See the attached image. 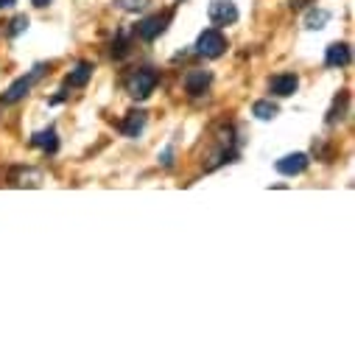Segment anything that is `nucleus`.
I'll list each match as a JSON object with an SVG mask.
<instances>
[{
  "label": "nucleus",
  "instance_id": "f257e3e1",
  "mask_svg": "<svg viewBox=\"0 0 355 355\" xmlns=\"http://www.w3.org/2000/svg\"><path fill=\"white\" fill-rule=\"evenodd\" d=\"M157 81H159L157 70H151V67H140V70H135V73L126 76V93H129L132 98H137V101H146V98L154 93Z\"/></svg>",
  "mask_w": 355,
  "mask_h": 355
},
{
  "label": "nucleus",
  "instance_id": "f03ea898",
  "mask_svg": "<svg viewBox=\"0 0 355 355\" xmlns=\"http://www.w3.org/2000/svg\"><path fill=\"white\" fill-rule=\"evenodd\" d=\"M224 51H227V37H224L218 28H207V31L199 34V40H196V53H199V56L218 59Z\"/></svg>",
  "mask_w": 355,
  "mask_h": 355
},
{
  "label": "nucleus",
  "instance_id": "7ed1b4c3",
  "mask_svg": "<svg viewBox=\"0 0 355 355\" xmlns=\"http://www.w3.org/2000/svg\"><path fill=\"white\" fill-rule=\"evenodd\" d=\"M171 17H173V12H162V15H151V17H146V20H140L137 26H135V34L143 40V42H154L165 28H168V23H171Z\"/></svg>",
  "mask_w": 355,
  "mask_h": 355
},
{
  "label": "nucleus",
  "instance_id": "20e7f679",
  "mask_svg": "<svg viewBox=\"0 0 355 355\" xmlns=\"http://www.w3.org/2000/svg\"><path fill=\"white\" fill-rule=\"evenodd\" d=\"M42 70H45V64H37L34 67V73H28V76H23V78H17L9 90H6V96H3V101L6 104H17V101H23L28 93H31V87H34V81L42 76Z\"/></svg>",
  "mask_w": 355,
  "mask_h": 355
},
{
  "label": "nucleus",
  "instance_id": "39448f33",
  "mask_svg": "<svg viewBox=\"0 0 355 355\" xmlns=\"http://www.w3.org/2000/svg\"><path fill=\"white\" fill-rule=\"evenodd\" d=\"M207 17L213 26H232L238 20V6L232 3V0H213L210 9H207Z\"/></svg>",
  "mask_w": 355,
  "mask_h": 355
},
{
  "label": "nucleus",
  "instance_id": "423d86ee",
  "mask_svg": "<svg viewBox=\"0 0 355 355\" xmlns=\"http://www.w3.org/2000/svg\"><path fill=\"white\" fill-rule=\"evenodd\" d=\"M300 90V78L297 73H277L269 78V93L272 96H280V98H288Z\"/></svg>",
  "mask_w": 355,
  "mask_h": 355
},
{
  "label": "nucleus",
  "instance_id": "0eeeda50",
  "mask_svg": "<svg viewBox=\"0 0 355 355\" xmlns=\"http://www.w3.org/2000/svg\"><path fill=\"white\" fill-rule=\"evenodd\" d=\"M308 165H311V159H308V154H305V151L286 154L283 159H277V162H275V168H277L283 176H297V173H302Z\"/></svg>",
  "mask_w": 355,
  "mask_h": 355
},
{
  "label": "nucleus",
  "instance_id": "6e6552de",
  "mask_svg": "<svg viewBox=\"0 0 355 355\" xmlns=\"http://www.w3.org/2000/svg\"><path fill=\"white\" fill-rule=\"evenodd\" d=\"M210 81H213V76H210V70H191L188 76H185V93L188 96H205L207 93V87H210Z\"/></svg>",
  "mask_w": 355,
  "mask_h": 355
},
{
  "label": "nucleus",
  "instance_id": "1a4fd4ad",
  "mask_svg": "<svg viewBox=\"0 0 355 355\" xmlns=\"http://www.w3.org/2000/svg\"><path fill=\"white\" fill-rule=\"evenodd\" d=\"M352 62V51L347 42H333L327 45V53H324V64L327 67H347Z\"/></svg>",
  "mask_w": 355,
  "mask_h": 355
},
{
  "label": "nucleus",
  "instance_id": "9d476101",
  "mask_svg": "<svg viewBox=\"0 0 355 355\" xmlns=\"http://www.w3.org/2000/svg\"><path fill=\"white\" fill-rule=\"evenodd\" d=\"M143 129H146V112H143V110H132V112L126 115V121L121 123V132H123L126 137H137Z\"/></svg>",
  "mask_w": 355,
  "mask_h": 355
},
{
  "label": "nucleus",
  "instance_id": "9b49d317",
  "mask_svg": "<svg viewBox=\"0 0 355 355\" xmlns=\"http://www.w3.org/2000/svg\"><path fill=\"white\" fill-rule=\"evenodd\" d=\"M31 146H37V148H42V151H56L59 148V137H56V129L53 126H48V129H42V132H37L34 137H31Z\"/></svg>",
  "mask_w": 355,
  "mask_h": 355
},
{
  "label": "nucleus",
  "instance_id": "f8f14e48",
  "mask_svg": "<svg viewBox=\"0 0 355 355\" xmlns=\"http://www.w3.org/2000/svg\"><path fill=\"white\" fill-rule=\"evenodd\" d=\"M93 76V64L90 62H78L76 70L67 73V87H84Z\"/></svg>",
  "mask_w": 355,
  "mask_h": 355
},
{
  "label": "nucleus",
  "instance_id": "ddd939ff",
  "mask_svg": "<svg viewBox=\"0 0 355 355\" xmlns=\"http://www.w3.org/2000/svg\"><path fill=\"white\" fill-rule=\"evenodd\" d=\"M252 115H254L257 121H272V118H277V107H275L272 101H257V104L252 107Z\"/></svg>",
  "mask_w": 355,
  "mask_h": 355
},
{
  "label": "nucleus",
  "instance_id": "4468645a",
  "mask_svg": "<svg viewBox=\"0 0 355 355\" xmlns=\"http://www.w3.org/2000/svg\"><path fill=\"white\" fill-rule=\"evenodd\" d=\"M327 20H330V12L319 9V12H311V15H308L305 26H308V28H324V23H327Z\"/></svg>",
  "mask_w": 355,
  "mask_h": 355
},
{
  "label": "nucleus",
  "instance_id": "2eb2a0df",
  "mask_svg": "<svg viewBox=\"0 0 355 355\" xmlns=\"http://www.w3.org/2000/svg\"><path fill=\"white\" fill-rule=\"evenodd\" d=\"M126 53H129V34H126V31H121V34H118V40H112V56H118V59H121V56H126Z\"/></svg>",
  "mask_w": 355,
  "mask_h": 355
},
{
  "label": "nucleus",
  "instance_id": "dca6fc26",
  "mask_svg": "<svg viewBox=\"0 0 355 355\" xmlns=\"http://www.w3.org/2000/svg\"><path fill=\"white\" fill-rule=\"evenodd\" d=\"M28 28V17L26 15H17L12 23H9V37H17V34H23Z\"/></svg>",
  "mask_w": 355,
  "mask_h": 355
},
{
  "label": "nucleus",
  "instance_id": "f3484780",
  "mask_svg": "<svg viewBox=\"0 0 355 355\" xmlns=\"http://www.w3.org/2000/svg\"><path fill=\"white\" fill-rule=\"evenodd\" d=\"M148 3H151V0H115V6H121L126 12H137V9L148 6Z\"/></svg>",
  "mask_w": 355,
  "mask_h": 355
},
{
  "label": "nucleus",
  "instance_id": "a211bd4d",
  "mask_svg": "<svg viewBox=\"0 0 355 355\" xmlns=\"http://www.w3.org/2000/svg\"><path fill=\"white\" fill-rule=\"evenodd\" d=\"M159 162H162L165 168H171V165H173V148H165V151L159 154Z\"/></svg>",
  "mask_w": 355,
  "mask_h": 355
},
{
  "label": "nucleus",
  "instance_id": "6ab92c4d",
  "mask_svg": "<svg viewBox=\"0 0 355 355\" xmlns=\"http://www.w3.org/2000/svg\"><path fill=\"white\" fill-rule=\"evenodd\" d=\"M308 3H311V0H291L294 9H302V6H308Z\"/></svg>",
  "mask_w": 355,
  "mask_h": 355
},
{
  "label": "nucleus",
  "instance_id": "aec40b11",
  "mask_svg": "<svg viewBox=\"0 0 355 355\" xmlns=\"http://www.w3.org/2000/svg\"><path fill=\"white\" fill-rule=\"evenodd\" d=\"M31 3H34V6H37V9H45V6H48V3H51V0H31Z\"/></svg>",
  "mask_w": 355,
  "mask_h": 355
},
{
  "label": "nucleus",
  "instance_id": "412c9836",
  "mask_svg": "<svg viewBox=\"0 0 355 355\" xmlns=\"http://www.w3.org/2000/svg\"><path fill=\"white\" fill-rule=\"evenodd\" d=\"M17 0H0V9H9V6H15Z\"/></svg>",
  "mask_w": 355,
  "mask_h": 355
}]
</instances>
